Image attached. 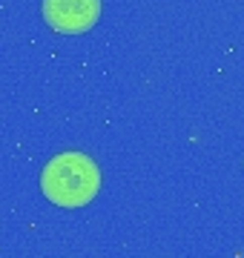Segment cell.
Wrapping results in <instances>:
<instances>
[{"label": "cell", "mask_w": 244, "mask_h": 258, "mask_svg": "<svg viewBox=\"0 0 244 258\" xmlns=\"http://www.w3.org/2000/svg\"><path fill=\"white\" fill-rule=\"evenodd\" d=\"M43 18L60 35H81L98 23L101 0H43Z\"/></svg>", "instance_id": "obj_2"}, {"label": "cell", "mask_w": 244, "mask_h": 258, "mask_svg": "<svg viewBox=\"0 0 244 258\" xmlns=\"http://www.w3.org/2000/svg\"><path fill=\"white\" fill-rule=\"evenodd\" d=\"M40 189L57 207H84L101 189V169L84 152H60L43 166Z\"/></svg>", "instance_id": "obj_1"}]
</instances>
